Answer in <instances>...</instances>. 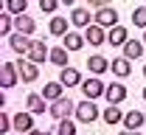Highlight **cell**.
Masks as SVG:
<instances>
[{
	"label": "cell",
	"mask_w": 146,
	"mask_h": 135,
	"mask_svg": "<svg viewBox=\"0 0 146 135\" xmlns=\"http://www.w3.org/2000/svg\"><path fill=\"white\" fill-rule=\"evenodd\" d=\"M48 31H51L54 37H65V34H70V31H68V20L59 17V14H54L51 23H48Z\"/></svg>",
	"instance_id": "44dd1931"
},
{
	"label": "cell",
	"mask_w": 146,
	"mask_h": 135,
	"mask_svg": "<svg viewBox=\"0 0 146 135\" xmlns=\"http://www.w3.org/2000/svg\"><path fill=\"white\" fill-rule=\"evenodd\" d=\"M121 135H141V130H121Z\"/></svg>",
	"instance_id": "d6a6232c"
},
{
	"label": "cell",
	"mask_w": 146,
	"mask_h": 135,
	"mask_svg": "<svg viewBox=\"0 0 146 135\" xmlns=\"http://www.w3.org/2000/svg\"><path fill=\"white\" fill-rule=\"evenodd\" d=\"M9 135H11V132H9Z\"/></svg>",
	"instance_id": "ab89813d"
},
{
	"label": "cell",
	"mask_w": 146,
	"mask_h": 135,
	"mask_svg": "<svg viewBox=\"0 0 146 135\" xmlns=\"http://www.w3.org/2000/svg\"><path fill=\"white\" fill-rule=\"evenodd\" d=\"M143 98H146V87H143Z\"/></svg>",
	"instance_id": "f35d334b"
},
{
	"label": "cell",
	"mask_w": 146,
	"mask_h": 135,
	"mask_svg": "<svg viewBox=\"0 0 146 135\" xmlns=\"http://www.w3.org/2000/svg\"><path fill=\"white\" fill-rule=\"evenodd\" d=\"M14 28H17L20 34H25V37H31L36 31V23L31 14H20V17H14Z\"/></svg>",
	"instance_id": "ac0fdd59"
},
{
	"label": "cell",
	"mask_w": 146,
	"mask_h": 135,
	"mask_svg": "<svg viewBox=\"0 0 146 135\" xmlns=\"http://www.w3.org/2000/svg\"><path fill=\"white\" fill-rule=\"evenodd\" d=\"M9 45H11V51H17V54H28V51H31V37L14 31V34L9 37Z\"/></svg>",
	"instance_id": "e0dca14e"
},
{
	"label": "cell",
	"mask_w": 146,
	"mask_h": 135,
	"mask_svg": "<svg viewBox=\"0 0 146 135\" xmlns=\"http://www.w3.org/2000/svg\"><path fill=\"white\" fill-rule=\"evenodd\" d=\"M110 70H112L118 79H127L129 73H132V62H129L127 57H115L112 62H110Z\"/></svg>",
	"instance_id": "5bb4252c"
},
{
	"label": "cell",
	"mask_w": 146,
	"mask_h": 135,
	"mask_svg": "<svg viewBox=\"0 0 146 135\" xmlns=\"http://www.w3.org/2000/svg\"><path fill=\"white\" fill-rule=\"evenodd\" d=\"M56 135H76V124H73L70 118L59 121V127H56Z\"/></svg>",
	"instance_id": "f1b7e54d"
},
{
	"label": "cell",
	"mask_w": 146,
	"mask_h": 135,
	"mask_svg": "<svg viewBox=\"0 0 146 135\" xmlns=\"http://www.w3.org/2000/svg\"><path fill=\"white\" fill-rule=\"evenodd\" d=\"M59 82H62L65 87H82V82H84V79H82V73H79L76 68H70V65H68V68H62Z\"/></svg>",
	"instance_id": "4fadbf2b"
},
{
	"label": "cell",
	"mask_w": 146,
	"mask_h": 135,
	"mask_svg": "<svg viewBox=\"0 0 146 135\" xmlns=\"http://www.w3.org/2000/svg\"><path fill=\"white\" fill-rule=\"evenodd\" d=\"M143 45H146V31H143Z\"/></svg>",
	"instance_id": "8d00e7d4"
},
{
	"label": "cell",
	"mask_w": 146,
	"mask_h": 135,
	"mask_svg": "<svg viewBox=\"0 0 146 135\" xmlns=\"http://www.w3.org/2000/svg\"><path fill=\"white\" fill-rule=\"evenodd\" d=\"M28 59H31L34 65H42L45 59H51V51H48V45H45L42 39H34V42H31V51H28Z\"/></svg>",
	"instance_id": "52a82bcc"
},
{
	"label": "cell",
	"mask_w": 146,
	"mask_h": 135,
	"mask_svg": "<svg viewBox=\"0 0 146 135\" xmlns=\"http://www.w3.org/2000/svg\"><path fill=\"white\" fill-rule=\"evenodd\" d=\"M143 76H146V65H143Z\"/></svg>",
	"instance_id": "74e56055"
},
{
	"label": "cell",
	"mask_w": 146,
	"mask_h": 135,
	"mask_svg": "<svg viewBox=\"0 0 146 135\" xmlns=\"http://www.w3.org/2000/svg\"><path fill=\"white\" fill-rule=\"evenodd\" d=\"M68 57H70V51L62 45V48H54V51H51V59H48V62L56 65V68H68Z\"/></svg>",
	"instance_id": "d4e9b609"
},
{
	"label": "cell",
	"mask_w": 146,
	"mask_h": 135,
	"mask_svg": "<svg viewBox=\"0 0 146 135\" xmlns=\"http://www.w3.org/2000/svg\"><path fill=\"white\" fill-rule=\"evenodd\" d=\"M87 70H90L93 76H101L104 70H110V59H104L101 54H93V57L87 59Z\"/></svg>",
	"instance_id": "d6986e66"
},
{
	"label": "cell",
	"mask_w": 146,
	"mask_h": 135,
	"mask_svg": "<svg viewBox=\"0 0 146 135\" xmlns=\"http://www.w3.org/2000/svg\"><path fill=\"white\" fill-rule=\"evenodd\" d=\"M11 127H14L17 132H31V130H36L31 113H14V116H11Z\"/></svg>",
	"instance_id": "9c48e42d"
},
{
	"label": "cell",
	"mask_w": 146,
	"mask_h": 135,
	"mask_svg": "<svg viewBox=\"0 0 146 135\" xmlns=\"http://www.w3.org/2000/svg\"><path fill=\"white\" fill-rule=\"evenodd\" d=\"M45 135H56V132H54V130H51V132H45Z\"/></svg>",
	"instance_id": "d590c367"
},
{
	"label": "cell",
	"mask_w": 146,
	"mask_h": 135,
	"mask_svg": "<svg viewBox=\"0 0 146 135\" xmlns=\"http://www.w3.org/2000/svg\"><path fill=\"white\" fill-rule=\"evenodd\" d=\"M107 42H110V45H115V48H124V45L129 42L127 25H115V28H110V31H107Z\"/></svg>",
	"instance_id": "ba28073f"
},
{
	"label": "cell",
	"mask_w": 146,
	"mask_h": 135,
	"mask_svg": "<svg viewBox=\"0 0 146 135\" xmlns=\"http://www.w3.org/2000/svg\"><path fill=\"white\" fill-rule=\"evenodd\" d=\"M84 42H87V39L82 37L79 31H70V34H65V37H62V45H65L68 51H79V48H82Z\"/></svg>",
	"instance_id": "cb8c5ba5"
},
{
	"label": "cell",
	"mask_w": 146,
	"mask_h": 135,
	"mask_svg": "<svg viewBox=\"0 0 146 135\" xmlns=\"http://www.w3.org/2000/svg\"><path fill=\"white\" fill-rule=\"evenodd\" d=\"M62 90H65L62 82H48V84L42 87V96L48 98V101H59V98H62Z\"/></svg>",
	"instance_id": "603a6c76"
},
{
	"label": "cell",
	"mask_w": 146,
	"mask_h": 135,
	"mask_svg": "<svg viewBox=\"0 0 146 135\" xmlns=\"http://www.w3.org/2000/svg\"><path fill=\"white\" fill-rule=\"evenodd\" d=\"M62 6H73L76 9V0H62Z\"/></svg>",
	"instance_id": "836d02e7"
},
{
	"label": "cell",
	"mask_w": 146,
	"mask_h": 135,
	"mask_svg": "<svg viewBox=\"0 0 146 135\" xmlns=\"http://www.w3.org/2000/svg\"><path fill=\"white\" fill-rule=\"evenodd\" d=\"M59 6H62V0H39V9H42L45 14H51V17H54V11Z\"/></svg>",
	"instance_id": "f546056e"
},
{
	"label": "cell",
	"mask_w": 146,
	"mask_h": 135,
	"mask_svg": "<svg viewBox=\"0 0 146 135\" xmlns=\"http://www.w3.org/2000/svg\"><path fill=\"white\" fill-rule=\"evenodd\" d=\"M124 116H127V113H121V107H118V104H107V107H104V113H101L104 124H110V127L124 124Z\"/></svg>",
	"instance_id": "2e32d148"
},
{
	"label": "cell",
	"mask_w": 146,
	"mask_h": 135,
	"mask_svg": "<svg viewBox=\"0 0 146 135\" xmlns=\"http://www.w3.org/2000/svg\"><path fill=\"white\" fill-rule=\"evenodd\" d=\"M82 93H84V98L96 101L98 96H104V93H107V84H104V82H101L98 76H93V79H84V82H82Z\"/></svg>",
	"instance_id": "277c9868"
},
{
	"label": "cell",
	"mask_w": 146,
	"mask_h": 135,
	"mask_svg": "<svg viewBox=\"0 0 146 135\" xmlns=\"http://www.w3.org/2000/svg\"><path fill=\"white\" fill-rule=\"evenodd\" d=\"M28 135H45V132H39V130H31V132H28Z\"/></svg>",
	"instance_id": "e575fe53"
},
{
	"label": "cell",
	"mask_w": 146,
	"mask_h": 135,
	"mask_svg": "<svg viewBox=\"0 0 146 135\" xmlns=\"http://www.w3.org/2000/svg\"><path fill=\"white\" fill-rule=\"evenodd\" d=\"M121 57H127L129 62H132V59H141L143 57V42H141V39H129L127 45L121 48Z\"/></svg>",
	"instance_id": "ffe728a7"
},
{
	"label": "cell",
	"mask_w": 146,
	"mask_h": 135,
	"mask_svg": "<svg viewBox=\"0 0 146 135\" xmlns=\"http://www.w3.org/2000/svg\"><path fill=\"white\" fill-rule=\"evenodd\" d=\"M87 3H90V6H96V11H98V9H107L112 0H87Z\"/></svg>",
	"instance_id": "4dcf8cb0"
},
{
	"label": "cell",
	"mask_w": 146,
	"mask_h": 135,
	"mask_svg": "<svg viewBox=\"0 0 146 135\" xmlns=\"http://www.w3.org/2000/svg\"><path fill=\"white\" fill-rule=\"evenodd\" d=\"M0 132H3V135H9V116H6V113L0 116Z\"/></svg>",
	"instance_id": "1f68e13d"
},
{
	"label": "cell",
	"mask_w": 146,
	"mask_h": 135,
	"mask_svg": "<svg viewBox=\"0 0 146 135\" xmlns=\"http://www.w3.org/2000/svg\"><path fill=\"white\" fill-rule=\"evenodd\" d=\"M143 113L141 110H129L127 116H124V130H141L143 127Z\"/></svg>",
	"instance_id": "7402d4cb"
},
{
	"label": "cell",
	"mask_w": 146,
	"mask_h": 135,
	"mask_svg": "<svg viewBox=\"0 0 146 135\" xmlns=\"http://www.w3.org/2000/svg\"><path fill=\"white\" fill-rule=\"evenodd\" d=\"M17 82H20L17 62H3V68H0V87H3V90H9V87H14Z\"/></svg>",
	"instance_id": "3957f363"
},
{
	"label": "cell",
	"mask_w": 146,
	"mask_h": 135,
	"mask_svg": "<svg viewBox=\"0 0 146 135\" xmlns=\"http://www.w3.org/2000/svg\"><path fill=\"white\" fill-rule=\"evenodd\" d=\"M84 39L90 42L93 48H98V45H104V42H107V31H104L101 25H96V23H93L90 28L84 31Z\"/></svg>",
	"instance_id": "9a60e30c"
},
{
	"label": "cell",
	"mask_w": 146,
	"mask_h": 135,
	"mask_svg": "<svg viewBox=\"0 0 146 135\" xmlns=\"http://www.w3.org/2000/svg\"><path fill=\"white\" fill-rule=\"evenodd\" d=\"M104 98H107L110 104H121V101H127V87H124L121 82H112V84H107Z\"/></svg>",
	"instance_id": "30bf717a"
},
{
	"label": "cell",
	"mask_w": 146,
	"mask_h": 135,
	"mask_svg": "<svg viewBox=\"0 0 146 135\" xmlns=\"http://www.w3.org/2000/svg\"><path fill=\"white\" fill-rule=\"evenodd\" d=\"M48 113H51V118H56V121H65L68 116H73L76 113V104H73L70 98H59V101H51V107H48Z\"/></svg>",
	"instance_id": "7a4b0ae2"
},
{
	"label": "cell",
	"mask_w": 146,
	"mask_h": 135,
	"mask_svg": "<svg viewBox=\"0 0 146 135\" xmlns=\"http://www.w3.org/2000/svg\"><path fill=\"white\" fill-rule=\"evenodd\" d=\"M11 25H14V17H11L9 11H3V14H0V34H3V37H11Z\"/></svg>",
	"instance_id": "83f0119b"
},
{
	"label": "cell",
	"mask_w": 146,
	"mask_h": 135,
	"mask_svg": "<svg viewBox=\"0 0 146 135\" xmlns=\"http://www.w3.org/2000/svg\"><path fill=\"white\" fill-rule=\"evenodd\" d=\"M132 25H138L141 31H146V6L132 9Z\"/></svg>",
	"instance_id": "4316f807"
},
{
	"label": "cell",
	"mask_w": 146,
	"mask_h": 135,
	"mask_svg": "<svg viewBox=\"0 0 146 135\" xmlns=\"http://www.w3.org/2000/svg\"><path fill=\"white\" fill-rule=\"evenodd\" d=\"M25 0H6V11L11 14V17H20V14H25Z\"/></svg>",
	"instance_id": "484cf974"
},
{
	"label": "cell",
	"mask_w": 146,
	"mask_h": 135,
	"mask_svg": "<svg viewBox=\"0 0 146 135\" xmlns=\"http://www.w3.org/2000/svg\"><path fill=\"white\" fill-rule=\"evenodd\" d=\"M70 23L76 25V28H90V23H93V14L84 9V6H76L70 11Z\"/></svg>",
	"instance_id": "7c38bea8"
},
{
	"label": "cell",
	"mask_w": 146,
	"mask_h": 135,
	"mask_svg": "<svg viewBox=\"0 0 146 135\" xmlns=\"http://www.w3.org/2000/svg\"><path fill=\"white\" fill-rule=\"evenodd\" d=\"M48 98L42 96V93H28L25 98V104H28V113H34V116H42V113H48V104H45Z\"/></svg>",
	"instance_id": "8fae6325"
},
{
	"label": "cell",
	"mask_w": 146,
	"mask_h": 135,
	"mask_svg": "<svg viewBox=\"0 0 146 135\" xmlns=\"http://www.w3.org/2000/svg\"><path fill=\"white\" fill-rule=\"evenodd\" d=\"M17 70H20V79L28 84L39 79V65H34L31 59H17Z\"/></svg>",
	"instance_id": "8992f818"
},
{
	"label": "cell",
	"mask_w": 146,
	"mask_h": 135,
	"mask_svg": "<svg viewBox=\"0 0 146 135\" xmlns=\"http://www.w3.org/2000/svg\"><path fill=\"white\" fill-rule=\"evenodd\" d=\"M98 116H101V113H98L96 101H90V98H84V101L76 104V121H82V124H93Z\"/></svg>",
	"instance_id": "6da1fadb"
},
{
	"label": "cell",
	"mask_w": 146,
	"mask_h": 135,
	"mask_svg": "<svg viewBox=\"0 0 146 135\" xmlns=\"http://www.w3.org/2000/svg\"><path fill=\"white\" fill-rule=\"evenodd\" d=\"M93 23H96V25H101V28H115V25H118V11H115L112 6L98 9V11L93 14Z\"/></svg>",
	"instance_id": "5b68a950"
}]
</instances>
